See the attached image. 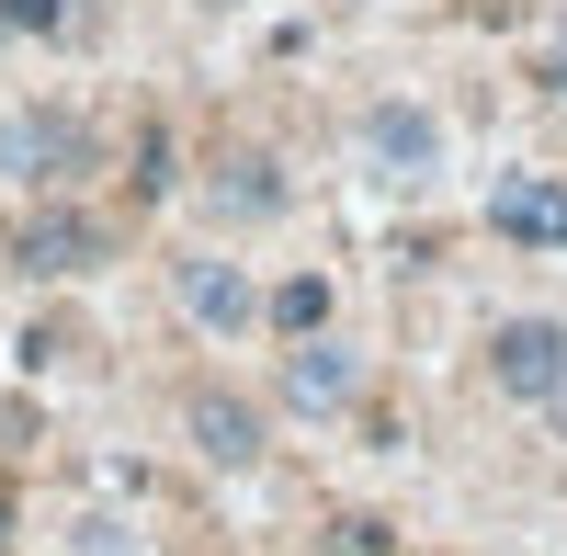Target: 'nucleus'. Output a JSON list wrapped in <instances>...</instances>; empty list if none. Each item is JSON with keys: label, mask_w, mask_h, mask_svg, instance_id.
Masks as SVG:
<instances>
[{"label": "nucleus", "mask_w": 567, "mask_h": 556, "mask_svg": "<svg viewBox=\"0 0 567 556\" xmlns=\"http://www.w3.org/2000/svg\"><path fill=\"white\" fill-rule=\"evenodd\" d=\"M103 250H114V227L91 216V205H58V194L12 227V272H23V285H80Z\"/></svg>", "instance_id": "nucleus-3"}, {"label": "nucleus", "mask_w": 567, "mask_h": 556, "mask_svg": "<svg viewBox=\"0 0 567 556\" xmlns=\"http://www.w3.org/2000/svg\"><path fill=\"white\" fill-rule=\"evenodd\" d=\"M182 443H194L205 466L239 477V466H261V409L239 387H194V398H182Z\"/></svg>", "instance_id": "nucleus-8"}, {"label": "nucleus", "mask_w": 567, "mask_h": 556, "mask_svg": "<svg viewBox=\"0 0 567 556\" xmlns=\"http://www.w3.org/2000/svg\"><path fill=\"white\" fill-rule=\"evenodd\" d=\"M0 556H12V488H0Z\"/></svg>", "instance_id": "nucleus-16"}, {"label": "nucleus", "mask_w": 567, "mask_h": 556, "mask_svg": "<svg viewBox=\"0 0 567 556\" xmlns=\"http://www.w3.org/2000/svg\"><path fill=\"white\" fill-rule=\"evenodd\" d=\"M363 171H386V182H432L443 171V125L420 114V103H363Z\"/></svg>", "instance_id": "nucleus-7"}, {"label": "nucleus", "mask_w": 567, "mask_h": 556, "mask_svg": "<svg viewBox=\"0 0 567 556\" xmlns=\"http://www.w3.org/2000/svg\"><path fill=\"white\" fill-rule=\"evenodd\" d=\"M205 205H216V216H239V227H250V216H284V159L227 148V159H216V182H205Z\"/></svg>", "instance_id": "nucleus-9"}, {"label": "nucleus", "mask_w": 567, "mask_h": 556, "mask_svg": "<svg viewBox=\"0 0 567 556\" xmlns=\"http://www.w3.org/2000/svg\"><path fill=\"white\" fill-rule=\"evenodd\" d=\"M80 171H91V125H80L69 103L0 114V182H23V194H69Z\"/></svg>", "instance_id": "nucleus-2"}, {"label": "nucleus", "mask_w": 567, "mask_h": 556, "mask_svg": "<svg viewBox=\"0 0 567 556\" xmlns=\"http://www.w3.org/2000/svg\"><path fill=\"white\" fill-rule=\"evenodd\" d=\"M171 194V125H136V205Z\"/></svg>", "instance_id": "nucleus-13"}, {"label": "nucleus", "mask_w": 567, "mask_h": 556, "mask_svg": "<svg viewBox=\"0 0 567 556\" xmlns=\"http://www.w3.org/2000/svg\"><path fill=\"white\" fill-rule=\"evenodd\" d=\"M272 398L296 409V421H341V409L363 398V352H352V341H329V330H307L296 352H284V375H272Z\"/></svg>", "instance_id": "nucleus-5"}, {"label": "nucleus", "mask_w": 567, "mask_h": 556, "mask_svg": "<svg viewBox=\"0 0 567 556\" xmlns=\"http://www.w3.org/2000/svg\"><path fill=\"white\" fill-rule=\"evenodd\" d=\"M23 34H69V0H0V45Z\"/></svg>", "instance_id": "nucleus-12"}, {"label": "nucleus", "mask_w": 567, "mask_h": 556, "mask_svg": "<svg viewBox=\"0 0 567 556\" xmlns=\"http://www.w3.org/2000/svg\"><path fill=\"white\" fill-rule=\"evenodd\" d=\"M261 318L284 341H307V330H329V272H284V285L261 296Z\"/></svg>", "instance_id": "nucleus-10"}, {"label": "nucleus", "mask_w": 567, "mask_h": 556, "mask_svg": "<svg viewBox=\"0 0 567 556\" xmlns=\"http://www.w3.org/2000/svg\"><path fill=\"white\" fill-rule=\"evenodd\" d=\"M488 387L567 443V318H499L488 330Z\"/></svg>", "instance_id": "nucleus-1"}, {"label": "nucleus", "mask_w": 567, "mask_h": 556, "mask_svg": "<svg viewBox=\"0 0 567 556\" xmlns=\"http://www.w3.org/2000/svg\"><path fill=\"white\" fill-rule=\"evenodd\" d=\"M318 545H329V556H398V523H374V512H341Z\"/></svg>", "instance_id": "nucleus-11"}, {"label": "nucleus", "mask_w": 567, "mask_h": 556, "mask_svg": "<svg viewBox=\"0 0 567 556\" xmlns=\"http://www.w3.org/2000/svg\"><path fill=\"white\" fill-rule=\"evenodd\" d=\"M171 307L194 318V330H216V341H239V330H261V285L227 250H194V261H171Z\"/></svg>", "instance_id": "nucleus-4"}, {"label": "nucleus", "mask_w": 567, "mask_h": 556, "mask_svg": "<svg viewBox=\"0 0 567 556\" xmlns=\"http://www.w3.org/2000/svg\"><path fill=\"white\" fill-rule=\"evenodd\" d=\"M488 239H511V250H567V182H556V171H499V182H488Z\"/></svg>", "instance_id": "nucleus-6"}, {"label": "nucleus", "mask_w": 567, "mask_h": 556, "mask_svg": "<svg viewBox=\"0 0 567 556\" xmlns=\"http://www.w3.org/2000/svg\"><path fill=\"white\" fill-rule=\"evenodd\" d=\"M534 80H545V91H556V103H567V34L545 45V69H534Z\"/></svg>", "instance_id": "nucleus-15"}, {"label": "nucleus", "mask_w": 567, "mask_h": 556, "mask_svg": "<svg viewBox=\"0 0 567 556\" xmlns=\"http://www.w3.org/2000/svg\"><path fill=\"white\" fill-rule=\"evenodd\" d=\"M114 534H125V523H80V556H125Z\"/></svg>", "instance_id": "nucleus-14"}]
</instances>
